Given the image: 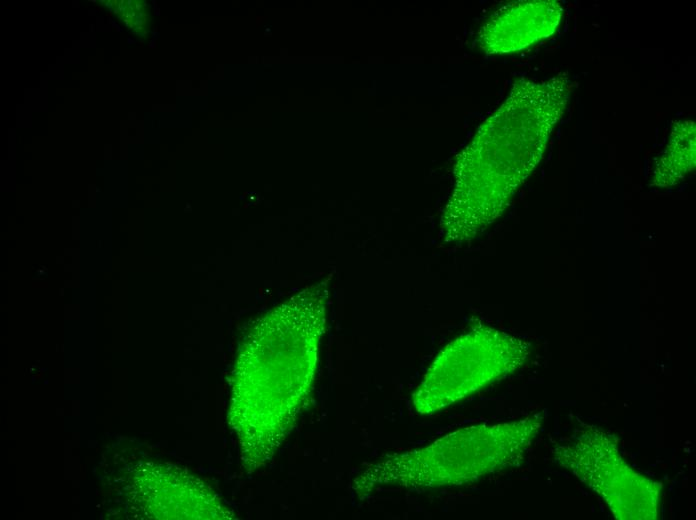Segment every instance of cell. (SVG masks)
I'll return each instance as SVG.
<instances>
[{
    "label": "cell",
    "mask_w": 696,
    "mask_h": 520,
    "mask_svg": "<svg viewBox=\"0 0 696 520\" xmlns=\"http://www.w3.org/2000/svg\"><path fill=\"white\" fill-rule=\"evenodd\" d=\"M568 80L522 82L483 123L455 167L441 218L445 242H461L492 221L538 161L568 101Z\"/></svg>",
    "instance_id": "6da1fadb"
},
{
    "label": "cell",
    "mask_w": 696,
    "mask_h": 520,
    "mask_svg": "<svg viewBox=\"0 0 696 520\" xmlns=\"http://www.w3.org/2000/svg\"><path fill=\"white\" fill-rule=\"evenodd\" d=\"M545 414L477 424L450 432L431 444L391 455L369 468L358 485L428 490L471 484L517 465L539 434Z\"/></svg>",
    "instance_id": "7a4b0ae2"
},
{
    "label": "cell",
    "mask_w": 696,
    "mask_h": 520,
    "mask_svg": "<svg viewBox=\"0 0 696 520\" xmlns=\"http://www.w3.org/2000/svg\"><path fill=\"white\" fill-rule=\"evenodd\" d=\"M528 353L521 339L474 328L440 351L413 392L412 407L427 415L451 406L518 369Z\"/></svg>",
    "instance_id": "3957f363"
},
{
    "label": "cell",
    "mask_w": 696,
    "mask_h": 520,
    "mask_svg": "<svg viewBox=\"0 0 696 520\" xmlns=\"http://www.w3.org/2000/svg\"><path fill=\"white\" fill-rule=\"evenodd\" d=\"M553 459L597 494L618 520H654L662 484L634 470L618 440L594 425L553 444Z\"/></svg>",
    "instance_id": "277c9868"
},
{
    "label": "cell",
    "mask_w": 696,
    "mask_h": 520,
    "mask_svg": "<svg viewBox=\"0 0 696 520\" xmlns=\"http://www.w3.org/2000/svg\"><path fill=\"white\" fill-rule=\"evenodd\" d=\"M562 7L557 1H525L499 10L483 26L480 46L487 53L521 50L549 37L559 25Z\"/></svg>",
    "instance_id": "5b68a950"
},
{
    "label": "cell",
    "mask_w": 696,
    "mask_h": 520,
    "mask_svg": "<svg viewBox=\"0 0 696 520\" xmlns=\"http://www.w3.org/2000/svg\"><path fill=\"white\" fill-rule=\"evenodd\" d=\"M134 3H135V4H134V5H135V10H136V11H139V10L142 8V4H141L142 2H140V1H135Z\"/></svg>",
    "instance_id": "8992f818"
}]
</instances>
